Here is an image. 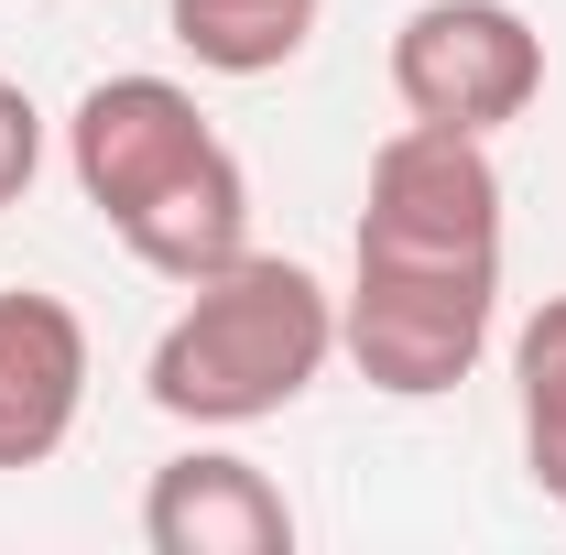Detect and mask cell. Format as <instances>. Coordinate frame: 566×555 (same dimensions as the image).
<instances>
[{"label":"cell","instance_id":"9c48e42d","mask_svg":"<svg viewBox=\"0 0 566 555\" xmlns=\"http://www.w3.org/2000/svg\"><path fill=\"white\" fill-rule=\"evenodd\" d=\"M512 404H523V469L566 512V294L512 327Z\"/></svg>","mask_w":566,"mask_h":555},{"label":"cell","instance_id":"30bf717a","mask_svg":"<svg viewBox=\"0 0 566 555\" xmlns=\"http://www.w3.org/2000/svg\"><path fill=\"white\" fill-rule=\"evenodd\" d=\"M33 175H44V109L22 76H0V208H22Z\"/></svg>","mask_w":566,"mask_h":555},{"label":"cell","instance_id":"7a4b0ae2","mask_svg":"<svg viewBox=\"0 0 566 555\" xmlns=\"http://www.w3.org/2000/svg\"><path fill=\"white\" fill-rule=\"evenodd\" d=\"M327 359H338V294L283 251H240L229 273H197L186 305L164 316L142 359V404L197 436H240L294 415L327 381Z\"/></svg>","mask_w":566,"mask_h":555},{"label":"cell","instance_id":"ba28073f","mask_svg":"<svg viewBox=\"0 0 566 555\" xmlns=\"http://www.w3.org/2000/svg\"><path fill=\"white\" fill-rule=\"evenodd\" d=\"M316 11H327V0H164L175 44L208 76H283L316 44Z\"/></svg>","mask_w":566,"mask_h":555},{"label":"cell","instance_id":"8992f818","mask_svg":"<svg viewBox=\"0 0 566 555\" xmlns=\"http://www.w3.org/2000/svg\"><path fill=\"white\" fill-rule=\"evenodd\" d=\"M87 316L44 283H0V480L11 469H44L87 415Z\"/></svg>","mask_w":566,"mask_h":555},{"label":"cell","instance_id":"277c9868","mask_svg":"<svg viewBox=\"0 0 566 555\" xmlns=\"http://www.w3.org/2000/svg\"><path fill=\"white\" fill-rule=\"evenodd\" d=\"M392 98L403 121H436V132H512L534 98H545V33L534 11L512 0H415L392 22Z\"/></svg>","mask_w":566,"mask_h":555},{"label":"cell","instance_id":"6da1fadb","mask_svg":"<svg viewBox=\"0 0 566 555\" xmlns=\"http://www.w3.org/2000/svg\"><path fill=\"white\" fill-rule=\"evenodd\" d=\"M66 175L98 208V229L164 283L229 273L251 251V175L208 132L197 87H175V76H142V66L98 76L66 109Z\"/></svg>","mask_w":566,"mask_h":555},{"label":"cell","instance_id":"52a82bcc","mask_svg":"<svg viewBox=\"0 0 566 555\" xmlns=\"http://www.w3.org/2000/svg\"><path fill=\"white\" fill-rule=\"evenodd\" d=\"M142 545L153 555H294V501L240 447H186L142 490Z\"/></svg>","mask_w":566,"mask_h":555},{"label":"cell","instance_id":"5b68a950","mask_svg":"<svg viewBox=\"0 0 566 555\" xmlns=\"http://www.w3.org/2000/svg\"><path fill=\"white\" fill-rule=\"evenodd\" d=\"M359 262H491L501 273V164L480 132H403L370 153L359 186Z\"/></svg>","mask_w":566,"mask_h":555},{"label":"cell","instance_id":"3957f363","mask_svg":"<svg viewBox=\"0 0 566 555\" xmlns=\"http://www.w3.org/2000/svg\"><path fill=\"white\" fill-rule=\"evenodd\" d=\"M501 338V273L491 262H349L338 294V359L392 404L458 392Z\"/></svg>","mask_w":566,"mask_h":555}]
</instances>
